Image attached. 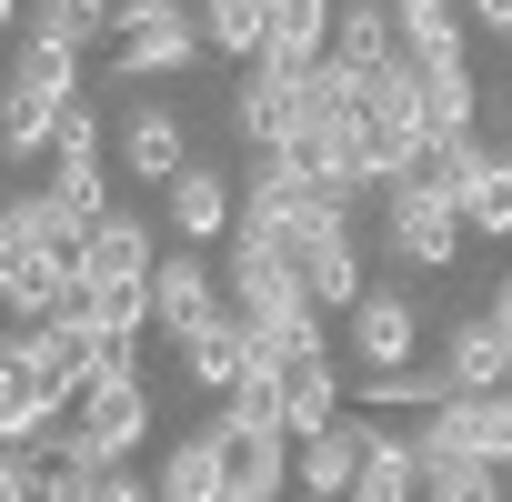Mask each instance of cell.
Here are the masks:
<instances>
[{
    "label": "cell",
    "mask_w": 512,
    "mask_h": 502,
    "mask_svg": "<svg viewBox=\"0 0 512 502\" xmlns=\"http://www.w3.org/2000/svg\"><path fill=\"white\" fill-rule=\"evenodd\" d=\"M282 492H292V442L282 432H221V502H282Z\"/></svg>",
    "instance_id": "cell-9"
},
{
    "label": "cell",
    "mask_w": 512,
    "mask_h": 502,
    "mask_svg": "<svg viewBox=\"0 0 512 502\" xmlns=\"http://www.w3.org/2000/svg\"><path fill=\"white\" fill-rule=\"evenodd\" d=\"M502 171H512V151H502Z\"/></svg>",
    "instance_id": "cell-34"
},
{
    "label": "cell",
    "mask_w": 512,
    "mask_h": 502,
    "mask_svg": "<svg viewBox=\"0 0 512 502\" xmlns=\"http://www.w3.org/2000/svg\"><path fill=\"white\" fill-rule=\"evenodd\" d=\"M282 382V442H312L342 422V372L332 362H302V372H272Z\"/></svg>",
    "instance_id": "cell-18"
},
{
    "label": "cell",
    "mask_w": 512,
    "mask_h": 502,
    "mask_svg": "<svg viewBox=\"0 0 512 502\" xmlns=\"http://www.w3.org/2000/svg\"><path fill=\"white\" fill-rule=\"evenodd\" d=\"M231 121H241V151H251V161H272V151L302 131L292 91H282V81H251V71H241V91H231Z\"/></svg>",
    "instance_id": "cell-19"
},
{
    "label": "cell",
    "mask_w": 512,
    "mask_h": 502,
    "mask_svg": "<svg viewBox=\"0 0 512 502\" xmlns=\"http://www.w3.org/2000/svg\"><path fill=\"white\" fill-rule=\"evenodd\" d=\"M51 432H61V392L41 382L31 332H11V342H0V452H31V442H51Z\"/></svg>",
    "instance_id": "cell-6"
},
{
    "label": "cell",
    "mask_w": 512,
    "mask_h": 502,
    "mask_svg": "<svg viewBox=\"0 0 512 502\" xmlns=\"http://www.w3.org/2000/svg\"><path fill=\"white\" fill-rule=\"evenodd\" d=\"M21 31H41V41L81 51V41H101V0H41V11H31Z\"/></svg>",
    "instance_id": "cell-27"
},
{
    "label": "cell",
    "mask_w": 512,
    "mask_h": 502,
    "mask_svg": "<svg viewBox=\"0 0 512 502\" xmlns=\"http://www.w3.org/2000/svg\"><path fill=\"white\" fill-rule=\"evenodd\" d=\"M492 322H502V332H512V282H502V292H492Z\"/></svg>",
    "instance_id": "cell-33"
},
{
    "label": "cell",
    "mask_w": 512,
    "mask_h": 502,
    "mask_svg": "<svg viewBox=\"0 0 512 502\" xmlns=\"http://www.w3.org/2000/svg\"><path fill=\"white\" fill-rule=\"evenodd\" d=\"M191 21H201V51H231L251 71L262 41H272V0H211V11H191Z\"/></svg>",
    "instance_id": "cell-22"
},
{
    "label": "cell",
    "mask_w": 512,
    "mask_h": 502,
    "mask_svg": "<svg viewBox=\"0 0 512 502\" xmlns=\"http://www.w3.org/2000/svg\"><path fill=\"white\" fill-rule=\"evenodd\" d=\"M422 502H512V482L492 462H432L422 472Z\"/></svg>",
    "instance_id": "cell-26"
},
{
    "label": "cell",
    "mask_w": 512,
    "mask_h": 502,
    "mask_svg": "<svg viewBox=\"0 0 512 502\" xmlns=\"http://www.w3.org/2000/svg\"><path fill=\"white\" fill-rule=\"evenodd\" d=\"M101 502H151V482H131V472H111V482H101Z\"/></svg>",
    "instance_id": "cell-31"
},
{
    "label": "cell",
    "mask_w": 512,
    "mask_h": 502,
    "mask_svg": "<svg viewBox=\"0 0 512 502\" xmlns=\"http://www.w3.org/2000/svg\"><path fill=\"white\" fill-rule=\"evenodd\" d=\"M121 171H131V181H151V191H171V181L191 171V121H181V111H161V101H151V111H131V121H121Z\"/></svg>",
    "instance_id": "cell-11"
},
{
    "label": "cell",
    "mask_w": 512,
    "mask_h": 502,
    "mask_svg": "<svg viewBox=\"0 0 512 502\" xmlns=\"http://www.w3.org/2000/svg\"><path fill=\"white\" fill-rule=\"evenodd\" d=\"M392 51H402V61L462 51V11H452V0H392Z\"/></svg>",
    "instance_id": "cell-23"
},
{
    "label": "cell",
    "mask_w": 512,
    "mask_h": 502,
    "mask_svg": "<svg viewBox=\"0 0 512 502\" xmlns=\"http://www.w3.org/2000/svg\"><path fill=\"white\" fill-rule=\"evenodd\" d=\"M272 251H282V272H292L302 312H352V302L372 292V272H362V241H352V231H282Z\"/></svg>",
    "instance_id": "cell-2"
},
{
    "label": "cell",
    "mask_w": 512,
    "mask_h": 502,
    "mask_svg": "<svg viewBox=\"0 0 512 502\" xmlns=\"http://www.w3.org/2000/svg\"><path fill=\"white\" fill-rule=\"evenodd\" d=\"M221 312H231L241 332H282V322L302 312V292H292V272H282V251H272V241L231 231V272H221Z\"/></svg>",
    "instance_id": "cell-3"
},
{
    "label": "cell",
    "mask_w": 512,
    "mask_h": 502,
    "mask_svg": "<svg viewBox=\"0 0 512 502\" xmlns=\"http://www.w3.org/2000/svg\"><path fill=\"white\" fill-rule=\"evenodd\" d=\"M51 201L81 211V221H111V171H101V151H61V161H51Z\"/></svg>",
    "instance_id": "cell-25"
},
{
    "label": "cell",
    "mask_w": 512,
    "mask_h": 502,
    "mask_svg": "<svg viewBox=\"0 0 512 502\" xmlns=\"http://www.w3.org/2000/svg\"><path fill=\"white\" fill-rule=\"evenodd\" d=\"M31 151H51V111L0 91V161H31Z\"/></svg>",
    "instance_id": "cell-29"
},
{
    "label": "cell",
    "mask_w": 512,
    "mask_h": 502,
    "mask_svg": "<svg viewBox=\"0 0 512 502\" xmlns=\"http://www.w3.org/2000/svg\"><path fill=\"white\" fill-rule=\"evenodd\" d=\"M101 31H121V51H111L121 81H161V71H201L211 61L201 51V21L171 11V0H121V11H101Z\"/></svg>",
    "instance_id": "cell-1"
},
{
    "label": "cell",
    "mask_w": 512,
    "mask_h": 502,
    "mask_svg": "<svg viewBox=\"0 0 512 502\" xmlns=\"http://www.w3.org/2000/svg\"><path fill=\"white\" fill-rule=\"evenodd\" d=\"M221 312V282L191 262V251H171V262H151V332H171V342H191L201 322Z\"/></svg>",
    "instance_id": "cell-13"
},
{
    "label": "cell",
    "mask_w": 512,
    "mask_h": 502,
    "mask_svg": "<svg viewBox=\"0 0 512 502\" xmlns=\"http://www.w3.org/2000/svg\"><path fill=\"white\" fill-rule=\"evenodd\" d=\"M71 432H81V452H91V462H111V472H121V452H141V442H151V392H141V372H101V382L71 402Z\"/></svg>",
    "instance_id": "cell-4"
},
{
    "label": "cell",
    "mask_w": 512,
    "mask_h": 502,
    "mask_svg": "<svg viewBox=\"0 0 512 502\" xmlns=\"http://www.w3.org/2000/svg\"><path fill=\"white\" fill-rule=\"evenodd\" d=\"M61 151H101V111H91V91L51 111V161H61Z\"/></svg>",
    "instance_id": "cell-30"
},
{
    "label": "cell",
    "mask_w": 512,
    "mask_h": 502,
    "mask_svg": "<svg viewBox=\"0 0 512 502\" xmlns=\"http://www.w3.org/2000/svg\"><path fill=\"white\" fill-rule=\"evenodd\" d=\"M221 432H282V382H272V372H251V382L221 402Z\"/></svg>",
    "instance_id": "cell-28"
},
{
    "label": "cell",
    "mask_w": 512,
    "mask_h": 502,
    "mask_svg": "<svg viewBox=\"0 0 512 502\" xmlns=\"http://www.w3.org/2000/svg\"><path fill=\"white\" fill-rule=\"evenodd\" d=\"M362 442H372V422H332V432H312V442H292V482L312 492V502H352L362 492Z\"/></svg>",
    "instance_id": "cell-8"
},
{
    "label": "cell",
    "mask_w": 512,
    "mask_h": 502,
    "mask_svg": "<svg viewBox=\"0 0 512 502\" xmlns=\"http://www.w3.org/2000/svg\"><path fill=\"white\" fill-rule=\"evenodd\" d=\"M151 502H221V432H181L161 482H151Z\"/></svg>",
    "instance_id": "cell-21"
},
{
    "label": "cell",
    "mask_w": 512,
    "mask_h": 502,
    "mask_svg": "<svg viewBox=\"0 0 512 502\" xmlns=\"http://www.w3.org/2000/svg\"><path fill=\"white\" fill-rule=\"evenodd\" d=\"M342 342H352L362 382H382V372H412V342H422V302H412V292H362V302L342 312Z\"/></svg>",
    "instance_id": "cell-5"
},
{
    "label": "cell",
    "mask_w": 512,
    "mask_h": 502,
    "mask_svg": "<svg viewBox=\"0 0 512 502\" xmlns=\"http://www.w3.org/2000/svg\"><path fill=\"white\" fill-rule=\"evenodd\" d=\"M231 211H241V181H231V171L191 161V171L171 181V231H181V241H221V231H231Z\"/></svg>",
    "instance_id": "cell-15"
},
{
    "label": "cell",
    "mask_w": 512,
    "mask_h": 502,
    "mask_svg": "<svg viewBox=\"0 0 512 502\" xmlns=\"http://www.w3.org/2000/svg\"><path fill=\"white\" fill-rule=\"evenodd\" d=\"M322 61H332L342 81H372V71L392 61V11H372V0H362V11H342L332 41H322Z\"/></svg>",
    "instance_id": "cell-20"
},
{
    "label": "cell",
    "mask_w": 512,
    "mask_h": 502,
    "mask_svg": "<svg viewBox=\"0 0 512 502\" xmlns=\"http://www.w3.org/2000/svg\"><path fill=\"white\" fill-rule=\"evenodd\" d=\"M442 372H452V392H502V382H512V332H502L492 312L452 322V342H442Z\"/></svg>",
    "instance_id": "cell-14"
},
{
    "label": "cell",
    "mask_w": 512,
    "mask_h": 502,
    "mask_svg": "<svg viewBox=\"0 0 512 502\" xmlns=\"http://www.w3.org/2000/svg\"><path fill=\"white\" fill-rule=\"evenodd\" d=\"M151 262H161L151 221L111 211V221H91V262H81V282H91V292H141V282H151Z\"/></svg>",
    "instance_id": "cell-12"
},
{
    "label": "cell",
    "mask_w": 512,
    "mask_h": 502,
    "mask_svg": "<svg viewBox=\"0 0 512 502\" xmlns=\"http://www.w3.org/2000/svg\"><path fill=\"white\" fill-rule=\"evenodd\" d=\"M412 71H422V141H472V121H482L472 51H442V61H412Z\"/></svg>",
    "instance_id": "cell-10"
},
{
    "label": "cell",
    "mask_w": 512,
    "mask_h": 502,
    "mask_svg": "<svg viewBox=\"0 0 512 502\" xmlns=\"http://www.w3.org/2000/svg\"><path fill=\"white\" fill-rule=\"evenodd\" d=\"M352 502H422V462H412V442L372 432V442H362V492H352Z\"/></svg>",
    "instance_id": "cell-24"
},
{
    "label": "cell",
    "mask_w": 512,
    "mask_h": 502,
    "mask_svg": "<svg viewBox=\"0 0 512 502\" xmlns=\"http://www.w3.org/2000/svg\"><path fill=\"white\" fill-rule=\"evenodd\" d=\"M11 101H41V111L81 101V51H61V41L21 31V51H11Z\"/></svg>",
    "instance_id": "cell-17"
},
{
    "label": "cell",
    "mask_w": 512,
    "mask_h": 502,
    "mask_svg": "<svg viewBox=\"0 0 512 502\" xmlns=\"http://www.w3.org/2000/svg\"><path fill=\"white\" fill-rule=\"evenodd\" d=\"M181 362H191V392H221V402H231V392L251 382V332H241L231 312H211V322L181 342Z\"/></svg>",
    "instance_id": "cell-16"
},
{
    "label": "cell",
    "mask_w": 512,
    "mask_h": 502,
    "mask_svg": "<svg viewBox=\"0 0 512 502\" xmlns=\"http://www.w3.org/2000/svg\"><path fill=\"white\" fill-rule=\"evenodd\" d=\"M482 31H492V41H512V0H492V11H482Z\"/></svg>",
    "instance_id": "cell-32"
},
{
    "label": "cell",
    "mask_w": 512,
    "mask_h": 502,
    "mask_svg": "<svg viewBox=\"0 0 512 502\" xmlns=\"http://www.w3.org/2000/svg\"><path fill=\"white\" fill-rule=\"evenodd\" d=\"M382 231H392V251H402L412 272H442L452 251H462L452 201H442V191H422V181H392V191H382Z\"/></svg>",
    "instance_id": "cell-7"
}]
</instances>
